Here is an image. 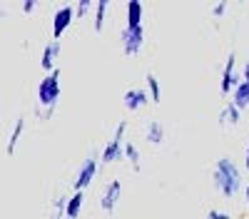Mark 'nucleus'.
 Segmentation results:
<instances>
[{
	"mask_svg": "<svg viewBox=\"0 0 249 219\" xmlns=\"http://www.w3.org/2000/svg\"><path fill=\"white\" fill-rule=\"evenodd\" d=\"M212 182L214 189L224 197V199H234L239 192H244V174L242 167L234 162L232 157H219L212 169Z\"/></svg>",
	"mask_w": 249,
	"mask_h": 219,
	"instance_id": "1",
	"label": "nucleus"
},
{
	"mask_svg": "<svg viewBox=\"0 0 249 219\" xmlns=\"http://www.w3.org/2000/svg\"><path fill=\"white\" fill-rule=\"evenodd\" d=\"M127 119H120L117 122V127H115V132H112V137L107 139V145L102 147V152H100V162L102 165H115V162H120V159H124V145H127Z\"/></svg>",
	"mask_w": 249,
	"mask_h": 219,
	"instance_id": "2",
	"label": "nucleus"
},
{
	"mask_svg": "<svg viewBox=\"0 0 249 219\" xmlns=\"http://www.w3.org/2000/svg\"><path fill=\"white\" fill-rule=\"evenodd\" d=\"M35 97H37L40 110H55L57 107V102H60V67L40 80Z\"/></svg>",
	"mask_w": 249,
	"mask_h": 219,
	"instance_id": "3",
	"label": "nucleus"
},
{
	"mask_svg": "<svg viewBox=\"0 0 249 219\" xmlns=\"http://www.w3.org/2000/svg\"><path fill=\"white\" fill-rule=\"evenodd\" d=\"M100 154H90V157H85L82 159V165L77 167V172H75V177H72V189L75 192H85L92 182H95V177H97V172H100Z\"/></svg>",
	"mask_w": 249,
	"mask_h": 219,
	"instance_id": "4",
	"label": "nucleus"
},
{
	"mask_svg": "<svg viewBox=\"0 0 249 219\" xmlns=\"http://www.w3.org/2000/svg\"><path fill=\"white\" fill-rule=\"evenodd\" d=\"M242 83V72H237V52L230 50V55L224 57V65H222V80H219V90L222 95H230L234 92V87Z\"/></svg>",
	"mask_w": 249,
	"mask_h": 219,
	"instance_id": "5",
	"label": "nucleus"
},
{
	"mask_svg": "<svg viewBox=\"0 0 249 219\" xmlns=\"http://www.w3.org/2000/svg\"><path fill=\"white\" fill-rule=\"evenodd\" d=\"M120 45H122V52L127 57H135L144 45V28H127L124 25L120 30Z\"/></svg>",
	"mask_w": 249,
	"mask_h": 219,
	"instance_id": "6",
	"label": "nucleus"
},
{
	"mask_svg": "<svg viewBox=\"0 0 249 219\" xmlns=\"http://www.w3.org/2000/svg\"><path fill=\"white\" fill-rule=\"evenodd\" d=\"M75 8L72 5H60L55 13H53V40H60L70 30V25L75 23Z\"/></svg>",
	"mask_w": 249,
	"mask_h": 219,
	"instance_id": "7",
	"label": "nucleus"
},
{
	"mask_svg": "<svg viewBox=\"0 0 249 219\" xmlns=\"http://www.w3.org/2000/svg\"><path fill=\"white\" fill-rule=\"evenodd\" d=\"M120 197H122V182L120 179H110L105 185V189H102V194H100V209L105 214H112L115 207L120 204Z\"/></svg>",
	"mask_w": 249,
	"mask_h": 219,
	"instance_id": "8",
	"label": "nucleus"
},
{
	"mask_svg": "<svg viewBox=\"0 0 249 219\" xmlns=\"http://www.w3.org/2000/svg\"><path fill=\"white\" fill-rule=\"evenodd\" d=\"M150 102H152V100H150V95H147L144 87H130L127 92L122 95V105H124L127 112H140V110L147 107Z\"/></svg>",
	"mask_w": 249,
	"mask_h": 219,
	"instance_id": "9",
	"label": "nucleus"
},
{
	"mask_svg": "<svg viewBox=\"0 0 249 219\" xmlns=\"http://www.w3.org/2000/svg\"><path fill=\"white\" fill-rule=\"evenodd\" d=\"M62 52V45H60V40H50V43L43 48V52H40V67L45 70V75L55 72L57 70V57Z\"/></svg>",
	"mask_w": 249,
	"mask_h": 219,
	"instance_id": "10",
	"label": "nucleus"
},
{
	"mask_svg": "<svg viewBox=\"0 0 249 219\" xmlns=\"http://www.w3.org/2000/svg\"><path fill=\"white\" fill-rule=\"evenodd\" d=\"M23 132H25V117L18 115L15 125L8 135V142H5V157H15V150H18V142H20V137H23Z\"/></svg>",
	"mask_w": 249,
	"mask_h": 219,
	"instance_id": "11",
	"label": "nucleus"
},
{
	"mask_svg": "<svg viewBox=\"0 0 249 219\" xmlns=\"http://www.w3.org/2000/svg\"><path fill=\"white\" fill-rule=\"evenodd\" d=\"M142 17H144V5L140 0H130L124 5V25L127 28H142Z\"/></svg>",
	"mask_w": 249,
	"mask_h": 219,
	"instance_id": "12",
	"label": "nucleus"
},
{
	"mask_svg": "<svg viewBox=\"0 0 249 219\" xmlns=\"http://www.w3.org/2000/svg\"><path fill=\"white\" fill-rule=\"evenodd\" d=\"M217 122H219L222 127H237V125L242 122V110H239L234 102H227V105L219 110Z\"/></svg>",
	"mask_w": 249,
	"mask_h": 219,
	"instance_id": "13",
	"label": "nucleus"
},
{
	"mask_svg": "<svg viewBox=\"0 0 249 219\" xmlns=\"http://www.w3.org/2000/svg\"><path fill=\"white\" fill-rule=\"evenodd\" d=\"M144 142L150 145H162L164 142V125L160 119H150L147 125H144Z\"/></svg>",
	"mask_w": 249,
	"mask_h": 219,
	"instance_id": "14",
	"label": "nucleus"
},
{
	"mask_svg": "<svg viewBox=\"0 0 249 219\" xmlns=\"http://www.w3.org/2000/svg\"><path fill=\"white\" fill-rule=\"evenodd\" d=\"M82 207H85V192H72L68 197V207H65V219H77Z\"/></svg>",
	"mask_w": 249,
	"mask_h": 219,
	"instance_id": "15",
	"label": "nucleus"
},
{
	"mask_svg": "<svg viewBox=\"0 0 249 219\" xmlns=\"http://www.w3.org/2000/svg\"><path fill=\"white\" fill-rule=\"evenodd\" d=\"M110 8H112V5L107 3V0H97V3H95V15H92V28H95V33L105 30V20H107Z\"/></svg>",
	"mask_w": 249,
	"mask_h": 219,
	"instance_id": "16",
	"label": "nucleus"
},
{
	"mask_svg": "<svg viewBox=\"0 0 249 219\" xmlns=\"http://www.w3.org/2000/svg\"><path fill=\"white\" fill-rule=\"evenodd\" d=\"M144 90H147V95H150V100H152L155 105L162 102V85H160V80H157L155 72L144 75Z\"/></svg>",
	"mask_w": 249,
	"mask_h": 219,
	"instance_id": "17",
	"label": "nucleus"
},
{
	"mask_svg": "<svg viewBox=\"0 0 249 219\" xmlns=\"http://www.w3.org/2000/svg\"><path fill=\"white\" fill-rule=\"evenodd\" d=\"M230 102H234L242 112L249 107V85H247V83H239V85L234 87V92H232V97H230Z\"/></svg>",
	"mask_w": 249,
	"mask_h": 219,
	"instance_id": "18",
	"label": "nucleus"
},
{
	"mask_svg": "<svg viewBox=\"0 0 249 219\" xmlns=\"http://www.w3.org/2000/svg\"><path fill=\"white\" fill-rule=\"evenodd\" d=\"M124 159L130 162V167L135 172H142V154H140V147L135 142H127L124 145Z\"/></svg>",
	"mask_w": 249,
	"mask_h": 219,
	"instance_id": "19",
	"label": "nucleus"
},
{
	"mask_svg": "<svg viewBox=\"0 0 249 219\" xmlns=\"http://www.w3.org/2000/svg\"><path fill=\"white\" fill-rule=\"evenodd\" d=\"M92 10H95V3H92V0H80V3L75 5V17L82 20V17H88Z\"/></svg>",
	"mask_w": 249,
	"mask_h": 219,
	"instance_id": "20",
	"label": "nucleus"
},
{
	"mask_svg": "<svg viewBox=\"0 0 249 219\" xmlns=\"http://www.w3.org/2000/svg\"><path fill=\"white\" fill-rule=\"evenodd\" d=\"M227 10H230V3H217V5L212 8V17H214V20H222V17L227 15Z\"/></svg>",
	"mask_w": 249,
	"mask_h": 219,
	"instance_id": "21",
	"label": "nucleus"
},
{
	"mask_svg": "<svg viewBox=\"0 0 249 219\" xmlns=\"http://www.w3.org/2000/svg\"><path fill=\"white\" fill-rule=\"evenodd\" d=\"M204 219H232V214L230 212H222V209H210Z\"/></svg>",
	"mask_w": 249,
	"mask_h": 219,
	"instance_id": "22",
	"label": "nucleus"
},
{
	"mask_svg": "<svg viewBox=\"0 0 249 219\" xmlns=\"http://www.w3.org/2000/svg\"><path fill=\"white\" fill-rule=\"evenodd\" d=\"M37 5H40L37 0H25V3L20 5V10H23V15H30V13H35V10H37Z\"/></svg>",
	"mask_w": 249,
	"mask_h": 219,
	"instance_id": "23",
	"label": "nucleus"
},
{
	"mask_svg": "<svg viewBox=\"0 0 249 219\" xmlns=\"http://www.w3.org/2000/svg\"><path fill=\"white\" fill-rule=\"evenodd\" d=\"M242 83H247V85H249V60L242 65Z\"/></svg>",
	"mask_w": 249,
	"mask_h": 219,
	"instance_id": "24",
	"label": "nucleus"
},
{
	"mask_svg": "<svg viewBox=\"0 0 249 219\" xmlns=\"http://www.w3.org/2000/svg\"><path fill=\"white\" fill-rule=\"evenodd\" d=\"M242 197H244V209H247V214H249V182L244 185V192H242Z\"/></svg>",
	"mask_w": 249,
	"mask_h": 219,
	"instance_id": "25",
	"label": "nucleus"
},
{
	"mask_svg": "<svg viewBox=\"0 0 249 219\" xmlns=\"http://www.w3.org/2000/svg\"><path fill=\"white\" fill-rule=\"evenodd\" d=\"M244 169L249 172V139H247V150H244Z\"/></svg>",
	"mask_w": 249,
	"mask_h": 219,
	"instance_id": "26",
	"label": "nucleus"
}]
</instances>
